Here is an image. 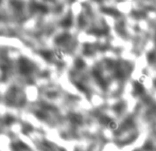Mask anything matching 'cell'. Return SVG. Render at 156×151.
<instances>
[{"label": "cell", "instance_id": "obj_2", "mask_svg": "<svg viewBox=\"0 0 156 151\" xmlns=\"http://www.w3.org/2000/svg\"><path fill=\"white\" fill-rule=\"evenodd\" d=\"M41 54L43 55V57L46 58L47 60H51V59H52V56H53L52 53L49 52V51H41Z\"/></svg>", "mask_w": 156, "mask_h": 151}, {"label": "cell", "instance_id": "obj_1", "mask_svg": "<svg viewBox=\"0 0 156 151\" xmlns=\"http://www.w3.org/2000/svg\"><path fill=\"white\" fill-rule=\"evenodd\" d=\"M31 69H32V66L29 61L26 58H20V71L22 72V74H28Z\"/></svg>", "mask_w": 156, "mask_h": 151}, {"label": "cell", "instance_id": "obj_3", "mask_svg": "<svg viewBox=\"0 0 156 151\" xmlns=\"http://www.w3.org/2000/svg\"><path fill=\"white\" fill-rule=\"evenodd\" d=\"M15 119L13 118L12 116H6V123L8 124V125H11L13 122H14Z\"/></svg>", "mask_w": 156, "mask_h": 151}]
</instances>
